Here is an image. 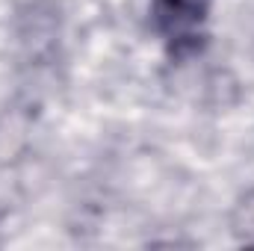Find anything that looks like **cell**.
Masks as SVG:
<instances>
[{"label": "cell", "instance_id": "obj_1", "mask_svg": "<svg viewBox=\"0 0 254 251\" xmlns=\"http://www.w3.org/2000/svg\"><path fill=\"white\" fill-rule=\"evenodd\" d=\"M210 9L213 0H151V21L175 51H187L204 39Z\"/></svg>", "mask_w": 254, "mask_h": 251}, {"label": "cell", "instance_id": "obj_2", "mask_svg": "<svg viewBox=\"0 0 254 251\" xmlns=\"http://www.w3.org/2000/svg\"><path fill=\"white\" fill-rule=\"evenodd\" d=\"M237 234L249 246H254V198H249V204H243V213L237 219Z\"/></svg>", "mask_w": 254, "mask_h": 251}]
</instances>
